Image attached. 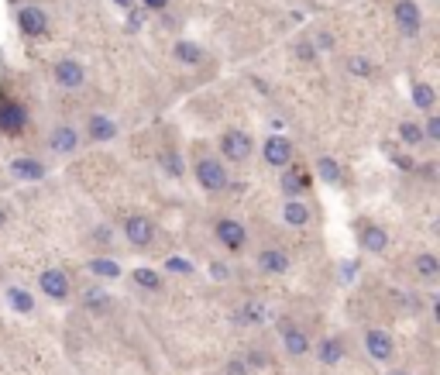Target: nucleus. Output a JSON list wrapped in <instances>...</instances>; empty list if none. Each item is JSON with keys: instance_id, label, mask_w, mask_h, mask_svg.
<instances>
[{"instance_id": "nucleus-23", "label": "nucleus", "mask_w": 440, "mask_h": 375, "mask_svg": "<svg viewBox=\"0 0 440 375\" xmlns=\"http://www.w3.org/2000/svg\"><path fill=\"white\" fill-rule=\"evenodd\" d=\"M313 173H317V180L327 183V186H341V183H344V169H341V162L331 159V155H320V159L313 162Z\"/></svg>"}, {"instance_id": "nucleus-11", "label": "nucleus", "mask_w": 440, "mask_h": 375, "mask_svg": "<svg viewBox=\"0 0 440 375\" xmlns=\"http://www.w3.org/2000/svg\"><path fill=\"white\" fill-rule=\"evenodd\" d=\"M354 231H358V248H361V252H368V255H385V248H389V231H385L382 224H375V220H358Z\"/></svg>"}, {"instance_id": "nucleus-35", "label": "nucleus", "mask_w": 440, "mask_h": 375, "mask_svg": "<svg viewBox=\"0 0 440 375\" xmlns=\"http://www.w3.org/2000/svg\"><path fill=\"white\" fill-rule=\"evenodd\" d=\"M224 375H252L248 362H245V355H234V358H227V365H224Z\"/></svg>"}, {"instance_id": "nucleus-2", "label": "nucleus", "mask_w": 440, "mask_h": 375, "mask_svg": "<svg viewBox=\"0 0 440 375\" xmlns=\"http://www.w3.org/2000/svg\"><path fill=\"white\" fill-rule=\"evenodd\" d=\"M193 180H196V186L203 193H224L231 186V173H227V166L217 155H200L193 162Z\"/></svg>"}, {"instance_id": "nucleus-13", "label": "nucleus", "mask_w": 440, "mask_h": 375, "mask_svg": "<svg viewBox=\"0 0 440 375\" xmlns=\"http://www.w3.org/2000/svg\"><path fill=\"white\" fill-rule=\"evenodd\" d=\"M279 338H282V348H285V355H289V358H303V355H310V351H313L310 334H306L303 327H296L292 320H282V324H279Z\"/></svg>"}, {"instance_id": "nucleus-45", "label": "nucleus", "mask_w": 440, "mask_h": 375, "mask_svg": "<svg viewBox=\"0 0 440 375\" xmlns=\"http://www.w3.org/2000/svg\"><path fill=\"white\" fill-rule=\"evenodd\" d=\"M389 375H410V372H406V369H392Z\"/></svg>"}, {"instance_id": "nucleus-16", "label": "nucleus", "mask_w": 440, "mask_h": 375, "mask_svg": "<svg viewBox=\"0 0 440 375\" xmlns=\"http://www.w3.org/2000/svg\"><path fill=\"white\" fill-rule=\"evenodd\" d=\"M10 176L21 180V183H42L49 176V169L35 155H17V159H10Z\"/></svg>"}, {"instance_id": "nucleus-41", "label": "nucleus", "mask_w": 440, "mask_h": 375, "mask_svg": "<svg viewBox=\"0 0 440 375\" xmlns=\"http://www.w3.org/2000/svg\"><path fill=\"white\" fill-rule=\"evenodd\" d=\"M210 276H213V279H227V276H231V269H227L224 262H213V265H210Z\"/></svg>"}, {"instance_id": "nucleus-14", "label": "nucleus", "mask_w": 440, "mask_h": 375, "mask_svg": "<svg viewBox=\"0 0 440 375\" xmlns=\"http://www.w3.org/2000/svg\"><path fill=\"white\" fill-rule=\"evenodd\" d=\"M364 351H368V358H371V362H378V365H389V362H392V355H396L392 334H389V331H382V327H371V331H364Z\"/></svg>"}, {"instance_id": "nucleus-15", "label": "nucleus", "mask_w": 440, "mask_h": 375, "mask_svg": "<svg viewBox=\"0 0 440 375\" xmlns=\"http://www.w3.org/2000/svg\"><path fill=\"white\" fill-rule=\"evenodd\" d=\"M45 145H49L52 155H73V152L80 148V131H76L73 124H55V128L49 131Z\"/></svg>"}, {"instance_id": "nucleus-9", "label": "nucleus", "mask_w": 440, "mask_h": 375, "mask_svg": "<svg viewBox=\"0 0 440 375\" xmlns=\"http://www.w3.org/2000/svg\"><path fill=\"white\" fill-rule=\"evenodd\" d=\"M38 293H42L45 299H52V303H66V299L73 296V282H69V276H66L62 269L49 265V269L38 272Z\"/></svg>"}, {"instance_id": "nucleus-4", "label": "nucleus", "mask_w": 440, "mask_h": 375, "mask_svg": "<svg viewBox=\"0 0 440 375\" xmlns=\"http://www.w3.org/2000/svg\"><path fill=\"white\" fill-rule=\"evenodd\" d=\"M392 24L403 38H420L423 31V7L416 0H396L392 3Z\"/></svg>"}, {"instance_id": "nucleus-17", "label": "nucleus", "mask_w": 440, "mask_h": 375, "mask_svg": "<svg viewBox=\"0 0 440 375\" xmlns=\"http://www.w3.org/2000/svg\"><path fill=\"white\" fill-rule=\"evenodd\" d=\"M117 121L110 117V114H89L87 117V138L93 145H110L114 138H117Z\"/></svg>"}, {"instance_id": "nucleus-12", "label": "nucleus", "mask_w": 440, "mask_h": 375, "mask_svg": "<svg viewBox=\"0 0 440 375\" xmlns=\"http://www.w3.org/2000/svg\"><path fill=\"white\" fill-rule=\"evenodd\" d=\"M52 80L62 90H80L87 83V66L80 59H59V62H52Z\"/></svg>"}, {"instance_id": "nucleus-27", "label": "nucleus", "mask_w": 440, "mask_h": 375, "mask_svg": "<svg viewBox=\"0 0 440 375\" xmlns=\"http://www.w3.org/2000/svg\"><path fill=\"white\" fill-rule=\"evenodd\" d=\"M413 272H416L420 279L434 282V279L440 276V259L434 255V252H423V255H416V259H413Z\"/></svg>"}, {"instance_id": "nucleus-1", "label": "nucleus", "mask_w": 440, "mask_h": 375, "mask_svg": "<svg viewBox=\"0 0 440 375\" xmlns=\"http://www.w3.org/2000/svg\"><path fill=\"white\" fill-rule=\"evenodd\" d=\"M217 148H220V162L224 166H245L252 155H255V138L245 131V128H227L224 134H220V141H217Z\"/></svg>"}, {"instance_id": "nucleus-38", "label": "nucleus", "mask_w": 440, "mask_h": 375, "mask_svg": "<svg viewBox=\"0 0 440 375\" xmlns=\"http://www.w3.org/2000/svg\"><path fill=\"white\" fill-rule=\"evenodd\" d=\"M96 245H110L114 241V227H107V224H100V227H93V234H89Z\"/></svg>"}, {"instance_id": "nucleus-24", "label": "nucleus", "mask_w": 440, "mask_h": 375, "mask_svg": "<svg viewBox=\"0 0 440 375\" xmlns=\"http://www.w3.org/2000/svg\"><path fill=\"white\" fill-rule=\"evenodd\" d=\"M87 272H89V276H96V279H121V276H124L121 262H117V259H107V255H96V259H89V262H87Z\"/></svg>"}, {"instance_id": "nucleus-34", "label": "nucleus", "mask_w": 440, "mask_h": 375, "mask_svg": "<svg viewBox=\"0 0 440 375\" xmlns=\"http://www.w3.org/2000/svg\"><path fill=\"white\" fill-rule=\"evenodd\" d=\"M292 52H296V59H299V62H306V66H313V62L320 59V52L313 49V42H310V38H299Z\"/></svg>"}, {"instance_id": "nucleus-19", "label": "nucleus", "mask_w": 440, "mask_h": 375, "mask_svg": "<svg viewBox=\"0 0 440 375\" xmlns=\"http://www.w3.org/2000/svg\"><path fill=\"white\" fill-rule=\"evenodd\" d=\"M344 355H348V348H344V341L334 334V338H320L317 341V362L320 365H327V369H334V365H341L344 362Z\"/></svg>"}, {"instance_id": "nucleus-28", "label": "nucleus", "mask_w": 440, "mask_h": 375, "mask_svg": "<svg viewBox=\"0 0 440 375\" xmlns=\"http://www.w3.org/2000/svg\"><path fill=\"white\" fill-rule=\"evenodd\" d=\"M159 166H162V173H166L169 180H182V176H186V162H182L179 148H166V152L159 155Z\"/></svg>"}, {"instance_id": "nucleus-29", "label": "nucleus", "mask_w": 440, "mask_h": 375, "mask_svg": "<svg viewBox=\"0 0 440 375\" xmlns=\"http://www.w3.org/2000/svg\"><path fill=\"white\" fill-rule=\"evenodd\" d=\"M131 282H134L138 289H145V293H159V289L166 286V282H162V272H155V269H145V265L131 272Z\"/></svg>"}, {"instance_id": "nucleus-18", "label": "nucleus", "mask_w": 440, "mask_h": 375, "mask_svg": "<svg viewBox=\"0 0 440 375\" xmlns=\"http://www.w3.org/2000/svg\"><path fill=\"white\" fill-rule=\"evenodd\" d=\"M255 265L265 276H285L289 272V252L285 248H262L255 255Z\"/></svg>"}, {"instance_id": "nucleus-40", "label": "nucleus", "mask_w": 440, "mask_h": 375, "mask_svg": "<svg viewBox=\"0 0 440 375\" xmlns=\"http://www.w3.org/2000/svg\"><path fill=\"white\" fill-rule=\"evenodd\" d=\"M145 14H148L145 7H141V10H131V14H127V31H134V28H141V24H145Z\"/></svg>"}, {"instance_id": "nucleus-33", "label": "nucleus", "mask_w": 440, "mask_h": 375, "mask_svg": "<svg viewBox=\"0 0 440 375\" xmlns=\"http://www.w3.org/2000/svg\"><path fill=\"white\" fill-rule=\"evenodd\" d=\"M420 131H423V145H440V117L437 114H427L423 121H420Z\"/></svg>"}, {"instance_id": "nucleus-37", "label": "nucleus", "mask_w": 440, "mask_h": 375, "mask_svg": "<svg viewBox=\"0 0 440 375\" xmlns=\"http://www.w3.org/2000/svg\"><path fill=\"white\" fill-rule=\"evenodd\" d=\"M310 42H313V49H317V52H334V45H337L331 31H317V38H310Z\"/></svg>"}, {"instance_id": "nucleus-36", "label": "nucleus", "mask_w": 440, "mask_h": 375, "mask_svg": "<svg viewBox=\"0 0 440 375\" xmlns=\"http://www.w3.org/2000/svg\"><path fill=\"white\" fill-rule=\"evenodd\" d=\"M166 272H176V276H193V262H186V259H166Z\"/></svg>"}, {"instance_id": "nucleus-8", "label": "nucleus", "mask_w": 440, "mask_h": 375, "mask_svg": "<svg viewBox=\"0 0 440 375\" xmlns=\"http://www.w3.org/2000/svg\"><path fill=\"white\" fill-rule=\"evenodd\" d=\"M258 152H262V162L268 169H285V166H292V155H296V148H292V141L285 138V134H268L262 145H258Z\"/></svg>"}, {"instance_id": "nucleus-44", "label": "nucleus", "mask_w": 440, "mask_h": 375, "mask_svg": "<svg viewBox=\"0 0 440 375\" xmlns=\"http://www.w3.org/2000/svg\"><path fill=\"white\" fill-rule=\"evenodd\" d=\"M3 224H7V210L0 207V227H3Z\"/></svg>"}, {"instance_id": "nucleus-22", "label": "nucleus", "mask_w": 440, "mask_h": 375, "mask_svg": "<svg viewBox=\"0 0 440 375\" xmlns=\"http://www.w3.org/2000/svg\"><path fill=\"white\" fill-rule=\"evenodd\" d=\"M268 320V306L258 299H245L238 310H234V324H245V327H258Z\"/></svg>"}, {"instance_id": "nucleus-7", "label": "nucleus", "mask_w": 440, "mask_h": 375, "mask_svg": "<svg viewBox=\"0 0 440 375\" xmlns=\"http://www.w3.org/2000/svg\"><path fill=\"white\" fill-rule=\"evenodd\" d=\"M28 107L21 103V100H14V96H0V134H7V138H17V134H24V128H28Z\"/></svg>"}, {"instance_id": "nucleus-21", "label": "nucleus", "mask_w": 440, "mask_h": 375, "mask_svg": "<svg viewBox=\"0 0 440 375\" xmlns=\"http://www.w3.org/2000/svg\"><path fill=\"white\" fill-rule=\"evenodd\" d=\"M173 59H176L179 66H200V62L206 59V52H203V45H196L193 38H176V42H173Z\"/></svg>"}, {"instance_id": "nucleus-42", "label": "nucleus", "mask_w": 440, "mask_h": 375, "mask_svg": "<svg viewBox=\"0 0 440 375\" xmlns=\"http://www.w3.org/2000/svg\"><path fill=\"white\" fill-rule=\"evenodd\" d=\"M354 272H358V262H348V265L341 269V276H344V282H351V279H354Z\"/></svg>"}, {"instance_id": "nucleus-26", "label": "nucleus", "mask_w": 440, "mask_h": 375, "mask_svg": "<svg viewBox=\"0 0 440 375\" xmlns=\"http://www.w3.org/2000/svg\"><path fill=\"white\" fill-rule=\"evenodd\" d=\"M410 103H413L416 110H423V114H434V107H437V90H434V83H413Z\"/></svg>"}, {"instance_id": "nucleus-25", "label": "nucleus", "mask_w": 440, "mask_h": 375, "mask_svg": "<svg viewBox=\"0 0 440 375\" xmlns=\"http://www.w3.org/2000/svg\"><path fill=\"white\" fill-rule=\"evenodd\" d=\"M7 306L14 310V313H21V317H28V313H35V296L24 289V286H7Z\"/></svg>"}, {"instance_id": "nucleus-20", "label": "nucleus", "mask_w": 440, "mask_h": 375, "mask_svg": "<svg viewBox=\"0 0 440 375\" xmlns=\"http://www.w3.org/2000/svg\"><path fill=\"white\" fill-rule=\"evenodd\" d=\"M282 220H285L289 227L303 231V227H310L313 210H310V203H303V200H282Z\"/></svg>"}, {"instance_id": "nucleus-10", "label": "nucleus", "mask_w": 440, "mask_h": 375, "mask_svg": "<svg viewBox=\"0 0 440 375\" xmlns=\"http://www.w3.org/2000/svg\"><path fill=\"white\" fill-rule=\"evenodd\" d=\"M313 186V173L306 169V166H285L282 169V176H279V189H282V196L285 200H303L306 193Z\"/></svg>"}, {"instance_id": "nucleus-43", "label": "nucleus", "mask_w": 440, "mask_h": 375, "mask_svg": "<svg viewBox=\"0 0 440 375\" xmlns=\"http://www.w3.org/2000/svg\"><path fill=\"white\" fill-rule=\"evenodd\" d=\"M110 3L121 7V10H131V7H134V0H110Z\"/></svg>"}, {"instance_id": "nucleus-30", "label": "nucleus", "mask_w": 440, "mask_h": 375, "mask_svg": "<svg viewBox=\"0 0 440 375\" xmlns=\"http://www.w3.org/2000/svg\"><path fill=\"white\" fill-rule=\"evenodd\" d=\"M83 306H87L89 313H107L110 310V296L100 286H87L83 289Z\"/></svg>"}, {"instance_id": "nucleus-31", "label": "nucleus", "mask_w": 440, "mask_h": 375, "mask_svg": "<svg viewBox=\"0 0 440 375\" xmlns=\"http://www.w3.org/2000/svg\"><path fill=\"white\" fill-rule=\"evenodd\" d=\"M396 134H399V141H403L406 148H420V145H423V131H420V121H399Z\"/></svg>"}, {"instance_id": "nucleus-5", "label": "nucleus", "mask_w": 440, "mask_h": 375, "mask_svg": "<svg viewBox=\"0 0 440 375\" xmlns=\"http://www.w3.org/2000/svg\"><path fill=\"white\" fill-rule=\"evenodd\" d=\"M14 24H17V31L24 38H45L49 28H52L49 24V10L38 7V3H21L17 14H14Z\"/></svg>"}, {"instance_id": "nucleus-32", "label": "nucleus", "mask_w": 440, "mask_h": 375, "mask_svg": "<svg viewBox=\"0 0 440 375\" xmlns=\"http://www.w3.org/2000/svg\"><path fill=\"white\" fill-rule=\"evenodd\" d=\"M344 69H348L351 76H358V80H371V76H375V62H371L368 55H348V59H344Z\"/></svg>"}, {"instance_id": "nucleus-3", "label": "nucleus", "mask_w": 440, "mask_h": 375, "mask_svg": "<svg viewBox=\"0 0 440 375\" xmlns=\"http://www.w3.org/2000/svg\"><path fill=\"white\" fill-rule=\"evenodd\" d=\"M121 231H124V241L131 248H138V252H148L155 245V234H159L155 231V220L145 217V213H127L124 224H121Z\"/></svg>"}, {"instance_id": "nucleus-6", "label": "nucleus", "mask_w": 440, "mask_h": 375, "mask_svg": "<svg viewBox=\"0 0 440 375\" xmlns=\"http://www.w3.org/2000/svg\"><path fill=\"white\" fill-rule=\"evenodd\" d=\"M213 238H217V245H220L224 252H231V255H238V252L248 248V227H245L238 217H220V220L213 224Z\"/></svg>"}, {"instance_id": "nucleus-39", "label": "nucleus", "mask_w": 440, "mask_h": 375, "mask_svg": "<svg viewBox=\"0 0 440 375\" xmlns=\"http://www.w3.org/2000/svg\"><path fill=\"white\" fill-rule=\"evenodd\" d=\"M141 7H145L148 14H166V10H169V0H141Z\"/></svg>"}]
</instances>
